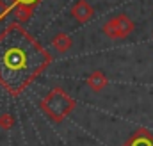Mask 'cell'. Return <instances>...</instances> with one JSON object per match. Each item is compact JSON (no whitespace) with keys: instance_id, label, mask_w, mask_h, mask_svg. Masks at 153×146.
Instances as JSON below:
<instances>
[{"instance_id":"10","label":"cell","mask_w":153,"mask_h":146,"mask_svg":"<svg viewBox=\"0 0 153 146\" xmlns=\"http://www.w3.org/2000/svg\"><path fill=\"white\" fill-rule=\"evenodd\" d=\"M39 2H41V0H11V4H13V5H20V4H22V5H29V7L38 5Z\"/></svg>"},{"instance_id":"9","label":"cell","mask_w":153,"mask_h":146,"mask_svg":"<svg viewBox=\"0 0 153 146\" xmlns=\"http://www.w3.org/2000/svg\"><path fill=\"white\" fill-rule=\"evenodd\" d=\"M13 125H14V118H13V114L5 112V114H2V116H0V127H2V128L9 130Z\"/></svg>"},{"instance_id":"5","label":"cell","mask_w":153,"mask_h":146,"mask_svg":"<svg viewBox=\"0 0 153 146\" xmlns=\"http://www.w3.org/2000/svg\"><path fill=\"white\" fill-rule=\"evenodd\" d=\"M123 146H153V136L148 130L141 128L135 134H132Z\"/></svg>"},{"instance_id":"1","label":"cell","mask_w":153,"mask_h":146,"mask_svg":"<svg viewBox=\"0 0 153 146\" xmlns=\"http://www.w3.org/2000/svg\"><path fill=\"white\" fill-rule=\"evenodd\" d=\"M50 57L22 27L11 25L0 36V82L11 93H20L38 75Z\"/></svg>"},{"instance_id":"8","label":"cell","mask_w":153,"mask_h":146,"mask_svg":"<svg viewBox=\"0 0 153 146\" xmlns=\"http://www.w3.org/2000/svg\"><path fill=\"white\" fill-rule=\"evenodd\" d=\"M14 7V18L20 22V23H25L29 18H30V14H32V7H29V5H13Z\"/></svg>"},{"instance_id":"7","label":"cell","mask_w":153,"mask_h":146,"mask_svg":"<svg viewBox=\"0 0 153 146\" xmlns=\"http://www.w3.org/2000/svg\"><path fill=\"white\" fill-rule=\"evenodd\" d=\"M52 46L57 52H68L71 48V37L68 36V34H64V32H59L52 39Z\"/></svg>"},{"instance_id":"2","label":"cell","mask_w":153,"mask_h":146,"mask_svg":"<svg viewBox=\"0 0 153 146\" xmlns=\"http://www.w3.org/2000/svg\"><path fill=\"white\" fill-rule=\"evenodd\" d=\"M41 109L50 119L59 123L75 109V100L66 91H62L61 87H55L43 98Z\"/></svg>"},{"instance_id":"3","label":"cell","mask_w":153,"mask_h":146,"mask_svg":"<svg viewBox=\"0 0 153 146\" xmlns=\"http://www.w3.org/2000/svg\"><path fill=\"white\" fill-rule=\"evenodd\" d=\"M134 29H135V23L126 14H117L102 27L103 34L111 39H123V37L130 36L134 32Z\"/></svg>"},{"instance_id":"6","label":"cell","mask_w":153,"mask_h":146,"mask_svg":"<svg viewBox=\"0 0 153 146\" xmlns=\"http://www.w3.org/2000/svg\"><path fill=\"white\" fill-rule=\"evenodd\" d=\"M107 77L103 75L102 72H93L89 77H87V86L94 91H102L105 86H107Z\"/></svg>"},{"instance_id":"11","label":"cell","mask_w":153,"mask_h":146,"mask_svg":"<svg viewBox=\"0 0 153 146\" xmlns=\"http://www.w3.org/2000/svg\"><path fill=\"white\" fill-rule=\"evenodd\" d=\"M7 9H9V5L4 2V0H0V20L5 16V13H7Z\"/></svg>"},{"instance_id":"4","label":"cell","mask_w":153,"mask_h":146,"mask_svg":"<svg viewBox=\"0 0 153 146\" xmlns=\"http://www.w3.org/2000/svg\"><path fill=\"white\" fill-rule=\"evenodd\" d=\"M93 14H94L93 5L89 2H85V0H76L75 4L71 5V16L75 18L76 22L85 23V22H89L93 18Z\"/></svg>"}]
</instances>
